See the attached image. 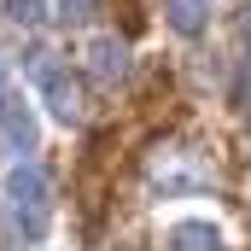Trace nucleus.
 Returning <instances> with one entry per match:
<instances>
[{"instance_id":"f257e3e1","label":"nucleus","mask_w":251,"mask_h":251,"mask_svg":"<svg viewBox=\"0 0 251 251\" xmlns=\"http://www.w3.org/2000/svg\"><path fill=\"white\" fill-rule=\"evenodd\" d=\"M0 193H6L12 228H18L24 240H41L47 222H53V181H47V170H41V164H12Z\"/></svg>"},{"instance_id":"f03ea898","label":"nucleus","mask_w":251,"mask_h":251,"mask_svg":"<svg viewBox=\"0 0 251 251\" xmlns=\"http://www.w3.org/2000/svg\"><path fill=\"white\" fill-rule=\"evenodd\" d=\"M0 134H6V146L12 152H35V111L24 105V94L18 88H0Z\"/></svg>"},{"instance_id":"7ed1b4c3","label":"nucleus","mask_w":251,"mask_h":251,"mask_svg":"<svg viewBox=\"0 0 251 251\" xmlns=\"http://www.w3.org/2000/svg\"><path fill=\"white\" fill-rule=\"evenodd\" d=\"M35 82H41V100L53 105V117H64V123H76V117H82V88L70 82V70H64V64H47Z\"/></svg>"},{"instance_id":"20e7f679","label":"nucleus","mask_w":251,"mask_h":251,"mask_svg":"<svg viewBox=\"0 0 251 251\" xmlns=\"http://www.w3.org/2000/svg\"><path fill=\"white\" fill-rule=\"evenodd\" d=\"M88 64H94L100 82H123L128 76V47L117 41V35H100V41L88 47Z\"/></svg>"},{"instance_id":"39448f33","label":"nucleus","mask_w":251,"mask_h":251,"mask_svg":"<svg viewBox=\"0 0 251 251\" xmlns=\"http://www.w3.org/2000/svg\"><path fill=\"white\" fill-rule=\"evenodd\" d=\"M164 24L176 29V35H204V24H210V0H164Z\"/></svg>"},{"instance_id":"423d86ee","label":"nucleus","mask_w":251,"mask_h":251,"mask_svg":"<svg viewBox=\"0 0 251 251\" xmlns=\"http://www.w3.org/2000/svg\"><path fill=\"white\" fill-rule=\"evenodd\" d=\"M170 251H228V246H222V234L210 222H176L170 228Z\"/></svg>"},{"instance_id":"0eeeda50","label":"nucleus","mask_w":251,"mask_h":251,"mask_svg":"<svg viewBox=\"0 0 251 251\" xmlns=\"http://www.w3.org/2000/svg\"><path fill=\"white\" fill-rule=\"evenodd\" d=\"M0 12H6V24H18V29H35V24L47 18V0H0Z\"/></svg>"},{"instance_id":"6e6552de","label":"nucleus","mask_w":251,"mask_h":251,"mask_svg":"<svg viewBox=\"0 0 251 251\" xmlns=\"http://www.w3.org/2000/svg\"><path fill=\"white\" fill-rule=\"evenodd\" d=\"M100 0H59V24H88Z\"/></svg>"}]
</instances>
